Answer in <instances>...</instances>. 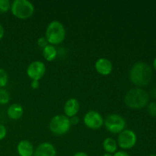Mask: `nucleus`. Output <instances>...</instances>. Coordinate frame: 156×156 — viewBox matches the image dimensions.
Masks as SVG:
<instances>
[{
    "label": "nucleus",
    "instance_id": "f257e3e1",
    "mask_svg": "<svg viewBox=\"0 0 156 156\" xmlns=\"http://www.w3.org/2000/svg\"><path fill=\"white\" fill-rule=\"evenodd\" d=\"M152 69L150 66L145 62H137L129 71V79L137 86H145L151 82Z\"/></svg>",
    "mask_w": 156,
    "mask_h": 156
},
{
    "label": "nucleus",
    "instance_id": "f03ea898",
    "mask_svg": "<svg viewBox=\"0 0 156 156\" xmlns=\"http://www.w3.org/2000/svg\"><path fill=\"white\" fill-rule=\"evenodd\" d=\"M149 96L147 91L142 88H134L126 92L124 102L126 106L133 109H140L147 105Z\"/></svg>",
    "mask_w": 156,
    "mask_h": 156
},
{
    "label": "nucleus",
    "instance_id": "412c9836",
    "mask_svg": "<svg viewBox=\"0 0 156 156\" xmlns=\"http://www.w3.org/2000/svg\"><path fill=\"white\" fill-rule=\"evenodd\" d=\"M37 44L41 48L44 49L46 46H47L49 44L48 41H47V38L45 37H41L40 38H38L37 40Z\"/></svg>",
    "mask_w": 156,
    "mask_h": 156
},
{
    "label": "nucleus",
    "instance_id": "7ed1b4c3",
    "mask_svg": "<svg viewBox=\"0 0 156 156\" xmlns=\"http://www.w3.org/2000/svg\"><path fill=\"white\" fill-rule=\"evenodd\" d=\"M66 28L63 24L59 21H52L47 25L45 32V37L49 44L57 45L64 41L66 38Z\"/></svg>",
    "mask_w": 156,
    "mask_h": 156
},
{
    "label": "nucleus",
    "instance_id": "ddd939ff",
    "mask_svg": "<svg viewBox=\"0 0 156 156\" xmlns=\"http://www.w3.org/2000/svg\"><path fill=\"white\" fill-rule=\"evenodd\" d=\"M17 152L19 156H34V148L30 142L21 140L17 146Z\"/></svg>",
    "mask_w": 156,
    "mask_h": 156
},
{
    "label": "nucleus",
    "instance_id": "4468645a",
    "mask_svg": "<svg viewBox=\"0 0 156 156\" xmlns=\"http://www.w3.org/2000/svg\"><path fill=\"white\" fill-rule=\"evenodd\" d=\"M24 114V108L19 104H12L8 108L7 114L12 120H18Z\"/></svg>",
    "mask_w": 156,
    "mask_h": 156
},
{
    "label": "nucleus",
    "instance_id": "6ab92c4d",
    "mask_svg": "<svg viewBox=\"0 0 156 156\" xmlns=\"http://www.w3.org/2000/svg\"><path fill=\"white\" fill-rule=\"evenodd\" d=\"M11 9V2L9 0H0V13H5Z\"/></svg>",
    "mask_w": 156,
    "mask_h": 156
},
{
    "label": "nucleus",
    "instance_id": "f8f14e48",
    "mask_svg": "<svg viewBox=\"0 0 156 156\" xmlns=\"http://www.w3.org/2000/svg\"><path fill=\"white\" fill-rule=\"evenodd\" d=\"M34 156H56V150L51 143H43L36 148Z\"/></svg>",
    "mask_w": 156,
    "mask_h": 156
},
{
    "label": "nucleus",
    "instance_id": "6e6552de",
    "mask_svg": "<svg viewBox=\"0 0 156 156\" xmlns=\"http://www.w3.org/2000/svg\"><path fill=\"white\" fill-rule=\"evenodd\" d=\"M104 118L98 111L91 110L84 116L83 121L85 126L91 129H98L103 126Z\"/></svg>",
    "mask_w": 156,
    "mask_h": 156
},
{
    "label": "nucleus",
    "instance_id": "20e7f679",
    "mask_svg": "<svg viewBox=\"0 0 156 156\" xmlns=\"http://www.w3.org/2000/svg\"><path fill=\"white\" fill-rule=\"evenodd\" d=\"M12 15L19 19H27L34 12V5L28 0H15L11 4Z\"/></svg>",
    "mask_w": 156,
    "mask_h": 156
},
{
    "label": "nucleus",
    "instance_id": "dca6fc26",
    "mask_svg": "<svg viewBox=\"0 0 156 156\" xmlns=\"http://www.w3.org/2000/svg\"><path fill=\"white\" fill-rule=\"evenodd\" d=\"M43 56L48 62L53 61L57 56V50L56 47L51 44H48L43 49Z\"/></svg>",
    "mask_w": 156,
    "mask_h": 156
},
{
    "label": "nucleus",
    "instance_id": "a878e982",
    "mask_svg": "<svg viewBox=\"0 0 156 156\" xmlns=\"http://www.w3.org/2000/svg\"><path fill=\"white\" fill-rule=\"evenodd\" d=\"M4 34H5L4 27H3V26L2 25V24L0 23V40L3 37V36H4Z\"/></svg>",
    "mask_w": 156,
    "mask_h": 156
},
{
    "label": "nucleus",
    "instance_id": "f3484780",
    "mask_svg": "<svg viewBox=\"0 0 156 156\" xmlns=\"http://www.w3.org/2000/svg\"><path fill=\"white\" fill-rule=\"evenodd\" d=\"M10 101V94L7 90L0 88V105H6Z\"/></svg>",
    "mask_w": 156,
    "mask_h": 156
},
{
    "label": "nucleus",
    "instance_id": "aec40b11",
    "mask_svg": "<svg viewBox=\"0 0 156 156\" xmlns=\"http://www.w3.org/2000/svg\"><path fill=\"white\" fill-rule=\"evenodd\" d=\"M148 112L152 117H156V102H151L148 105Z\"/></svg>",
    "mask_w": 156,
    "mask_h": 156
},
{
    "label": "nucleus",
    "instance_id": "9d476101",
    "mask_svg": "<svg viewBox=\"0 0 156 156\" xmlns=\"http://www.w3.org/2000/svg\"><path fill=\"white\" fill-rule=\"evenodd\" d=\"M95 69L102 76H108L113 71V64L110 59L107 58H99L95 62Z\"/></svg>",
    "mask_w": 156,
    "mask_h": 156
},
{
    "label": "nucleus",
    "instance_id": "b1692460",
    "mask_svg": "<svg viewBox=\"0 0 156 156\" xmlns=\"http://www.w3.org/2000/svg\"><path fill=\"white\" fill-rule=\"evenodd\" d=\"M30 86L34 89H37L40 87V81L38 80H32L30 82Z\"/></svg>",
    "mask_w": 156,
    "mask_h": 156
},
{
    "label": "nucleus",
    "instance_id": "423d86ee",
    "mask_svg": "<svg viewBox=\"0 0 156 156\" xmlns=\"http://www.w3.org/2000/svg\"><path fill=\"white\" fill-rule=\"evenodd\" d=\"M105 128L110 133L119 134L125 129L126 120L122 116L117 114H111L108 115L104 120Z\"/></svg>",
    "mask_w": 156,
    "mask_h": 156
},
{
    "label": "nucleus",
    "instance_id": "9b49d317",
    "mask_svg": "<svg viewBox=\"0 0 156 156\" xmlns=\"http://www.w3.org/2000/svg\"><path fill=\"white\" fill-rule=\"evenodd\" d=\"M79 108H80V104L77 99L74 98L68 99L64 105L63 110L65 115L69 118L73 116H76L79 111Z\"/></svg>",
    "mask_w": 156,
    "mask_h": 156
},
{
    "label": "nucleus",
    "instance_id": "0eeeda50",
    "mask_svg": "<svg viewBox=\"0 0 156 156\" xmlns=\"http://www.w3.org/2000/svg\"><path fill=\"white\" fill-rule=\"evenodd\" d=\"M137 142V136L134 131L125 129L118 134L117 145L123 149H130L135 146Z\"/></svg>",
    "mask_w": 156,
    "mask_h": 156
},
{
    "label": "nucleus",
    "instance_id": "4be33fe9",
    "mask_svg": "<svg viewBox=\"0 0 156 156\" xmlns=\"http://www.w3.org/2000/svg\"><path fill=\"white\" fill-rule=\"evenodd\" d=\"M6 134H7V129L5 126L0 123V140H3L6 136Z\"/></svg>",
    "mask_w": 156,
    "mask_h": 156
},
{
    "label": "nucleus",
    "instance_id": "39448f33",
    "mask_svg": "<svg viewBox=\"0 0 156 156\" xmlns=\"http://www.w3.org/2000/svg\"><path fill=\"white\" fill-rule=\"evenodd\" d=\"M50 131L57 136H62L66 133L71 127L69 118L65 114H58L50 120L49 125Z\"/></svg>",
    "mask_w": 156,
    "mask_h": 156
},
{
    "label": "nucleus",
    "instance_id": "5701e85b",
    "mask_svg": "<svg viewBox=\"0 0 156 156\" xmlns=\"http://www.w3.org/2000/svg\"><path fill=\"white\" fill-rule=\"evenodd\" d=\"M69 121L71 125H76L79 123V118L77 117V116H73V117H70Z\"/></svg>",
    "mask_w": 156,
    "mask_h": 156
},
{
    "label": "nucleus",
    "instance_id": "c756f323",
    "mask_svg": "<svg viewBox=\"0 0 156 156\" xmlns=\"http://www.w3.org/2000/svg\"><path fill=\"white\" fill-rule=\"evenodd\" d=\"M148 156H156V155H154V154H152V155H149Z\"/></svg>",
    "mask_w": 156,
    "mask_h": 156
},
{
    "label": "nucleus",
    "instance_id": "bb28decb",
    "mask_svg": "<svg viewBox=\"0 0 156 156\" xmlns=\"http://www.w3.org/2000/svg\"><path fill=\"white\" fill-rule=\"evenodd\" d=\"M73 156H89V155L84 152H76V153Z\"/></svg>",
    "mask_w": 156,
    "mask_h": 156
},
{
    "label": "nucleus",
    "instance_id": "cd10ccee",
    "mask_svg": "<svg viewBox=\"0 0 156 156\" xmlns=\"http://www.w3.org/2000/svg\"><path fill=\"white\" fill-rule=\"evenodd\" d=\"M153 67L154 69H155V70L156 71V57L153 60Z\"/></svg>",
    "mask_w": 156,
    "mask_h": 156
},
{
    "label": "nucleus",
    "instance_id": "2eb2a0df",
    "mask_svg": "<svg viewBox=\"0 0 156 156\" xmlns=\"http://www.w3.org/2000/svg\"><path fill=\"white\" fill-rule=\"evenodd\" d=\"M102 146H103L104 150L107 153H110L113 155V154L117 152L118 145H117V141L114 139L111 138V137H107L103 141Z\"/></svg>",
    "mask_w": 156,
    "mask_h": 156
},
{
    "label": "nucleus",
    "instance_id": "c85d7f7f",
    "mask_svg": "<svg viewBox=\"0 0 156 156\" xmlns=\"http://www.w3.org/2000/svg\"><path fill=\"white\" fill-rule=\"evenodd\" d=\"M102 156H113L112 154H110V153H107V152H105V154H104Z\"/></svg>",
    "mask_w": 156,
    "mask_h": 156
},
{
    "label": "nucleus",
    "instance_id": "393cba45",
    "mask_svg": "<svg viewBox=\"0 0 156 156\" xmlns=\"http://www.w3.org/2000/svg\"><path fill=\"white\" fill-rule=\"evenodd\" d=\"M113 156H130V155H129L127 152H125V151L120 150V151H117V152H116L113 155Z\"/></svg>",
    "mask_w": 156,
    "mask_h": 156
},
{
    "label": "nucleus",
    "instance_id": "1a4fd4ad",
    "mask_svg": "<svg viewBox=\"0 0 156 156\" xmlns=\"http://www.w3.org/2000/svg\"><path fill=\"white\" fill-rule=\"evenodd\" d=\"M46 73V66L40 60L33 61L27 68V75L32 80H38L44 76Z\"/></svg>",
    "mask_w": 156,
    "mask_h": 156
},
{
    "label": "nucleus",
    "instance_id": "a211bd4d",
    "mask_svg": "<svg viewBox=\"0 0 156 156\" xmlns=\"http://www.w3.org/2000/svg\"><path fill=\"white\" fill-rule=\"evenodd\" d=\"M8 83V74L3 69L0 68V88H4Z\"/></svg>",
    "mask_w": 156,
    "mask_h": 156
}]
</instances>
